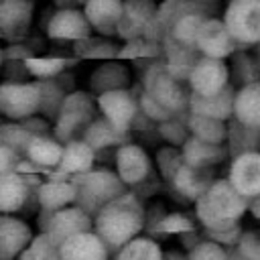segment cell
Returning a JSON list of instances; mask_svg holds the SVG:
<instances>
[{"label": "cell", "instance_id": "21", "mask_svg": "<svg viewBox=\"0 0 260 260\" xmlns=\"http://www.w3.org/2000/svg\"><path fill=\"white\" fill-rule=\"evenodd\" d=\"M39 203L45 211H59L65 207H71L73 201H77V187L73 181H47L39 187Z\"/></svg>", "mask_w": 260, "mask_h": 260}, {"label": "cell", "instance_id": "23", "mask_svg": "<svg viewBox=\"0 0 260 260\" xmlns=\"http://www.w3.org/2000/svg\"><path fill=\"white\" fill-rule=\"evenodd\" d=\"M162 43H165V49H167V61H165L167 71H169L175 79H179V81L189 79V75H191L195 63L199 61V59L193 57V51H195V49L177 43V41H175L173 37H169V35L162 39Z\"/></svg>", "mask_w": 260, "mask_h": 260}, {"label": "cell", "instance_id": "19", "mask_svg": "<svg viewBox=\"0 0 260 260\" xmlns=\"http://www.w3.org/2000/svg\"><path fill=\"white\" fill-rule=\"evenodd\" d=\"M61 260H108V246L95 232H83L61 244Z\"/></svg>", "mask_w": 260, "mask_h": 260}, {"label": "cell", "instance_id": "41", "mask_svg": "<svg viewBox=\"0 0 260 260\" xmlns=\"http://www.w3.org/2000/svg\"><path fill=\"white\" fill-rule=\"evenodd\" d=\"M20 165V154L6 144H0V177L14 173Z\"/></svg>", "mask_w": 260, "mask_h": 260}, {"label": "cell", "instance_id": "47", "mask_svg": "<svg viewBox=\"0 0 260 260\" xmlns=\"http://www.w3.org/2000/svg\"><path fill=\"white\" fill-rule=\"evenodd\" d=\"M193 2H207V0H193Z\"/></svg>", "mask_w": 260, "mask_h": 260}, {"label": "cell", "instance_id": "18", "mask_svg": "<svg viewBox=\"0 0 260 260\" xmlns=\"http://www.w3.org/2000/svg\"><path fill=\"white\" fill-rule=\"evenodd\" d=\"M232 187L244 195H260V154L246 152L238 156L230 169Z\"/></svg>", "mask_w": 260, "mask_h": 260}, {"label": "cell", "instance_id": "46", "mask_svg": "<svg viewBox=\"0 0 260 260\" xmlns=\"http://www.w3.org/2000/svg\"><path fill=\"white\" fill-rule=\"evenodd\" d=\"M4 65V47H0V69Z\"/></svg>", "mask_w": 260, "mask_h": 260}, {"label": "cell", "instance_id": "6", "mask_svg": "<svg viewBox=\"0 0 260 260\" xmlns=\"http://www.w3.org/2000/svg\"><path fill=\"white\" fill-rule=\"evenodd\" d=\"M142 89L148 91L160 106H165L169 112H177L185 106L187 95L183 91V85L179 79H175L165 63H154L148 65L144 75H142Z\"/></svg>", "mask_w": 260, "mask_h": 260}, {"label": "cell", "instance_id": "42", "mask_svg": "<svg viewBox=\"0 0 260 260\" xmlns=\"http://www.w3.org/2000/svg\"><path fill=\"white\" fill-rule=\"evenodd\" d=\"M189 260H225V256L219 246H215L211 242H203L191 252Z\"/></svg>", "mask_w": 260, "mask_h": 260}, {"label": "cell", "instance_id": "33", "mask_svg": "<svg viewBox=\"0 0 260 260\" xmlns=\"http://www.w3.org/2000/svg\"><path fill=\"white\" fill-rule=\"evenodd\" d=\"M118 260H162L160 248L148 238H134L120 248Z\"/></svg>", "mask_w": 260, "mask_h": 260}, {"label": "cell", "instance_id": "26", "mask_svg": "<svg viewBox=\"0 0 260 260\" xmlns=\"http://www.w3.org/2000/svg\"><path fill=\"white\" fill-rule=\"evenodd\" d=\"M83 142H87L95 152L98 150H104V148H110V146H122L126 144V134L120 132L116 126H112L104 116L102 118H95L89 128L83 132L81 136Z\"/></svg>", "mask_w": 260, "mask_h": 260}, {"label": "cell", "instance_id": "31", "mask_svg": "<svg viewBox=\"0 0 260 260\" xmlns=\"http://www.w3.org/2000/svg\"><path fill=\"white\" fill-rule=\"evenodd\" d=\"M173 181H175V187H177L183 195H187V197H197V199H199V197L209 189V187H205L199 169H197V167H191V165H187V162H183V165L177 169V173L173 175Z\"/></svg>", "mask_w": 260, "mask_h": 260}, {"label": "cell", "instance_id": "39", "mask_svg": "<svg viewBox=\"0 0 260 260\" xmlns=\"http://www.w3.org/2000/svg\"><path fill=\"white\" fill-rule=\"evenodd\" d=\"M138 108H140V112L146 116V118H150V120H154V122H169L171 120V116H173V112H169L165 106H160L148 91H140V95H138Z\"/></svg>", "mask_w": 260, "mask_h": 260}, {"label": "cell", "instance_id": "5", "mask_svg": "<svg viewBox=\"0 0 260 260\" xmlns=\"http://www.w3.org/2000/svg\"><path fill=\"white\" fill-rule=\"evenodd\" d=\"M41 89L37 81L0 83V114L10 122H24L39 114Z\"/></svg>", "mask_w": 260, "mask_h": 260}, {"label": "cell", "instance_id": "29", "mask_svg": "<svg viewBox=\"0 0 260 260\" xmlns=\"http://www.w3.org/2000/svg\"><path fill=\"white\" fill-rule=\"evenodd\" d=\"M207 16H203L201 12H187L183 14L169 30V37H173L177 43L185 45V47H193L195 49V43H197V35L201 30V24L205 22Z\"/></svg>", "mask_w": 260, "mask_h": 260}, {"label": "cell", "instance_id": "34", "mask_svg": "<svg viewBox=\"0 0 260 260\" xmlns=\"http://www.w3.org/2000/svg\"><path fill=\"white\" fill-rule=\"evenodd\" d=\"M0 138H2V144L10 146L18 154H26V148L30 140L35 138V134L22 122H10V124L0 126Z\"/></svg>", "mask_w": 260, "mask_h": 260}, {"label": "cell", "instance_id": "40", "mask_svg": "<svg viewBox=\"0 0 260 260\" xmlns=\"http://www.w3.org/2000/svg\"><path fill=\"white\" fill-rule=\"evenodd\" d=\"M158 230H160V232H169V234L189 232V230H191V221H189L185 215H181V213H173V215H167L165 219H160Z\"/></svg>", "mask_w": 260, "mask_h": 260}, {"label": "cell", "instance_id": "37", "mask_svg": "<svg viewBox=\"0 0 260 260\" xmlns=\"http://www.w3.org/2000/svg\"><path fill=\"white\" fill-rule=\"evenodd\" d=\"M77 53L81 57H87V59H118V53H120V47L112 45V43H106V41H95V39H85V41H79L77 43Z\"/></svg>", "mask_w": 260, "mask_h": 260}, {"label": "cell", "instance_id": "30", "mask_svg": "<svg viewBox=\"0 0 260 260\" xmlns=\"http://www.w3.org/2000/svg\"><path fill=\"white\" fill-rule=\"evenodd\" d=\"M189 104H191L193 114L207 116V118H213V120L225 118L230 114V110H234V102H230V98H225V91L219 93V95H213V98H201V95L193 93Z\"/></svg>", "mask_w": 260, "mask_h": 260}, {"label": "cell", "instance_id": "16", "mask_svg": "<svg viewBox=\"0 0 260 260\" xmlns=\"http://www.w3.org/2000/svg\"><path fill=\"white\" fill-rule=\"evenodd\" d=\"M32 22L30 0H0V35L8 39H20L28 32Z\"/></svg>", "mask_w": 260, "mask_h": 260}, {"label": "cell", "instance_id": "3", "mask_svg": "<svg viewBox=\"0 0 260 260\" xmlns=\"http://www.w3.org/2000/svg\"><path fill=\"white\" fill-rule=\"evenodd\" d=\"M95 106L98 100H93L89 93L69 91L55 120V138L65 144L77 140L79 134L83 136V132L95 120Z\"/></svg>", "mask_w": 260, "mask_h": 260}, {"label": "cell", "instance_id": "7", "mask_svg": "<svg viewBox=\"0 0 260 260\" xmlns=\"http://www.w3.org/2000/svg\"><path fill=\"white\" fill-rule=\"evenodd\" d=\"M223 24L238 43L260 41V0H232L223 14Z\"/></svg>", "mask_w": 260, "mask_h": 260}, {"label": "cell", "instance_id": "32", "mask_svg": "<svg viewBox=\"0 0 260 260\" xmlns=\"http://www.w3.org/2000/svg\"><path fill=\"white\" fill-rule=\"evenodd\" d=\"M69 67L67 59L61 57H32L26 61V69L37 79H57Z\"/></svg>", "mask_w": 260, "mask_h": 260}, {"label": "cell", "instance_id": "43", "mask_svg": "<svg viewBox=\"0 0 260 260\" xmlns=\"http://www.w3.org/2000/svg\"><path fill=\"white\" fill-rule=\"evenodd\" d=\"M28 59H32V49L26 47V45H10V47H4V61H22L26 63Z\"/></svg>", "mask_w": 260, "mask_h": 260}, {"label": "cell", "instance_id": "22", "mask_svg": "<svg viewBox=\"0 0 260 260\" xmlns=\"http://www.w3.org/2000/svg\"><path fill=\"white\" fill-rule=\"evenodd\" d=\"M28 197V183L20 173H8L0 177V215L18 211Z\"/></svg>", "mask_w": 260, "mask_h": 260}, {"label": "cell", "instance_id": "24", "mask_svg": "<svg viewBox=\"0 0 260 260\" xmlns=\"http://www.w3.org/2000/svg\"><path fill=\"white\" fill-rule=\"evenodd\" d=\"M93 160H95V150L83 142L81 138L77 140H71V142H65L63 146V158H61V165L59 169L63 173H69V175H83V173H89L91 167H93Z\"/></svg>", "mask_w": 260, "mask_h": 260}, {"label": "cell", "instance_id": "10", "mask_svg": "<svg viewBox=\"0 0 260 260\" xmlns=\"http://www.w3.org/2000/svg\"><path fill=\"white\" fill-rule=\"evenodd\" d=\"M47 37L55 41H85L91 37V24L83 10L77 8H63L55 10L47 22Z\"/></svg>", "mask_w": 260, "mask_h": 260}, {"label": "cell", "instance_id": "8", "mask_svg": "<svg viewBox=\"0 0 260 260\" xmlns=\"http://www.w3.org/2000/svg\"><path fill=\"white\" fill-rule=\"evenodd\" d=\"M187 81L195 95H201V98L219 95V93H223L225 83H228V67L223 65L221 59L201 57L195 63Z\"/></svg>", "mask_w": 260, "mask_h": 260}, {"label": "cell", "instance_id": "2", "mask_svg": "<svg viewBox=\"0 0 260 260\" xmlns=\"http://www.w3.org/2000/svg\"><path fill=\"white\" fill-rule=\"evenodd\" d=\"M244 207H246L244 205V197L232 187L230 181L213 183L197 199V213L211 228L228 223V221L240 217Z\"/></svg>", "mask_w": 260, "mask_h": 260}, {"label": "cell", "instance_id": "11", "mask_svg": "<svg viewBox=\"0 0 260 260\" xmlns=\"http://www.w3.org/2000/svg\"><path fill=\"white\" fill-rule=\"evenodd\" d=\"M156 12L158 8L152 0H124V12L116 35L126 43L142 39L144 28L156 18Z\"/></svg>", "mask_w": 260, "mask_h": 260}, {"label": "cell", "instance_id": "36", "mask_svg": "<svg viewBox=\"0 0 260 260\" xmlns=\"http://www.w3.org/2000/svg\"><path fill=\"white\" fill-rule=\"evenodd\" d=\"M26 250L32 260H61V244L49 232L35 236Z\"/></svg>", "mask_w": 260, "mask_h": 260}, {"label": "cell", "instance_id": "45", "mask_svg": "<svg viewBox=\"0 0 260 260\" xmlns=\"http://www.w3.org/2000/svg\"><path fill=\"white\" fill-rule=\"evenodd\" d=\"M57 4V10H63V8H75V2L73 0H53Z\"/></svg>", "mask_w": 260, "mask_h": 260}, {"label": "cell", "instance_id": "17", "mask_svg": "<svg viewBox=\"0 0 260 260\" xmlns=\"http://www.w3.org/2000/svg\"><path fill=\"white\" fill-rule=\"evenodd\" d=\"M122 12L124 0H87V4L83 6V14L87 16L91 28L106 37L118 32Z\"/></svg>", "mask_w": 260, "mask_h": 260}, {"label": "cell", "instance_id": "13", "mask_svg": "<svg viewBox=\"0 0 260 260\" xmlns=\"http://www.w3.org/2000/svg\"><path fill=\"white\" fill-rule=\"evenodd\" d=\"M116 173L124 185L142 183L150 173V158L138 144L126 142L116 150Z\"/></svg>", "mask_w": 260, "mask_h": 260}, {"label": "cell", "instance_id": "1", "mask_svg": "<svg viewBox=\"0 0 260 260\" xmlns=\"http://www.w3.org/2000/svg\"><path fill=\"white\" fill-rule=\"evenodd\" d=\"M142 230V209L132 195H120L95 215V234L106 246L124 248Z\"/></svg>", "mask_w": 260, "mask_h": 260}, {"label": "cell", "instance_id": "44", "mask_svg": "<svg viewBox=\"0 0 260 260\" xmlns=\"http://www.w3.org/2000/svg\"><path fill=\"white\" fill-rule=\"evenodd\" d=\"M35 136H43L45 132H47V122L43 120V118H37V116H32V118H28V120H24L22 122Z\"/></svg>", "mask_w": 260, "mask_h": 260}, {"label": "cell", "instance_id": "9", "mask_svg": "<svg viewBox=\"0 0 260 260\" xmlns=\"http://www.w3.org/2000/svg\"><path fill=\"white\" fill-rule=\"evenodd\" d=\"M98 108L104 114V118L116 126L120 132H128L130 124L134 122L138 114V100L130 89H116L104 95H98Z\"/></svg>", "mask_w": 260, "mask_h": 260}, {"label": "cell", "instance_id": "4", "mask_svg": "<svg viewBox=\"0 0 260 260\" xmlns=\"http://www.w3.org/2000/svg\"><path fill=\"white\" fill-rule=\"evenodd\" d=\"M75 187H77V201L81 203V209H102L104 205L112 203L120 195H124V183L118 177V173L98 169L89 171L83 175L75 177Z\"/></svg>", "mask_w": 260, "mask_h": 260}, {"label": "cell", "instance_id": "48", "mask_svg": "<svg viewBox=\"0 0 260 260\" xmlns=\"http://www.w3.org/2000/svg\"><path fill=\"white\" fill-rule=\"evenodd\" d=\"M0 144H2V138H0Z\"/></svg>", "mask_w": 260, "mask_h": 260}, {"label": "cell", "instance_id": "35", "mask_svg": "<svg viewBox=\"0 0 260 260\" xmlns=\"http://www.w3.org/2000/svg\"><path fill=\"white\" fill-rule=\"evenodd\" d=\"M217 156V148L211 144V142H203L199 138H191L185 142V148H183V158L187 165L191 167H203V165H209L213 162V158Z\"/></svg>", "mask_w": 260, "mask_h": 260}, {"label": "cell", "instance_id": "28", "mask_svg": "<svg viewBox=\"0 0 260 260\" xmlns=\"http://www.w3.org/2000/svg\"><path fill=\"white\" fill-rule=\"evenodd\" d=\"M39 89H41V108L39 114L43 118H55L61 112V106L67 98L65 87L59 83V79H39Z\"/></svg>", "mask_w": 260, "mask_h": 260}, {"label": "cell", "instance_id": "12", "mask_svg": "<svg viewBox=\"0 0 260 260\" xmlns=\"http://www.w3.org/2000/svg\"><path fill=\"white\" fill-rule=\"evenodd\" d=\"M195 49L209 59H221L228 57L234 49V37L230 35L228 26L223 24V20L217 18H205V22L201 24V30L197 35V43Z\"/></svg>", "mask_w": 260, "mask_h": 260}, {"label": "cell", "instance_id": "25", "mask_svg": "<svg viewBox=\"0 0 260 260\" xmlns=\"http://www.w3.org/2000/svg\"><path fill=\"white\" fill-rule=\"evenodd\" d=\"M63 142L57 138H51L47 134L35 136L26 148V158L35 167H59L63 158Z\"/></svg>", "mask_w": 260, "mask_h": 260}, {"label": "cell", "instance_id": "27", "mask_svg": "<svg viewBox=\"0 0 260 260\" xmlns=\"http://www.w3.org/2000/svg\"><path fill=\"white\" fill-rule=\"evenodd\" d=\"M234 114L248 126H260V83H250L236 93Z\"/></svg>", "mask_w": 260, "mask_h": 260}, {"label": "cell", "instance_id": "14", "mask_svg": "<svg viewBox=\"0 0 260 260\" xmlns=\"http://www.w3.org/2000/svg\"><path fill=\"white\" fill-rule=\"evenodd\" d=\"M30 242L32 232L24 221L12 215H0V260L20 258Z\"/></svg>", "mask_w": 260, "mask_h": 260}, {"label": "cell", "instance_id": "38", "mask_svg": "<svg viewBox=\"0 0 260 260\" xmlns=\"http://www.w3.org/2000/svg\"><path fill=\"white\" fill-rule=\"evenodd\" d=\"M189 128L193 130L195 138L203 140V142H215L219 140L221 136V128H219V120H213V118H207V116H199V114H193L191 120H189Z\"/></svg>", "mask_w": 260, "mask_h": 260}, {"label": "cell", "instance_id": "20", "mask_svg": "<svg viewBox=\"0 0 260 260\" xmlns=\"http://www.w3.org/2000/svg\"><path fill=\"white\" fill-rule=\"evenodd\" d=\"M128 83H130V73L126 65H122V61L118 59L98 65L89 75V87L98 95H104L116 89H128Z\"/></svg>", "mask_w": 260, "mask_h": 260}, {"label": "cell", "instance_id": "15", "mask_svg": "<svg viewBox=\"0 0 260 260\" xmlns=\"http://www.w3.org/2000/svg\"><path fill=\"white\" fill-rule=\"evenodd\" d=\"M47 232L59 244H63L65 240H69L77 234L91 232V217L81 207H65V209L51 213L49 223H47Z\"/></svg>", "mask_w": 260, "mask_h": 260}]
</instances>
